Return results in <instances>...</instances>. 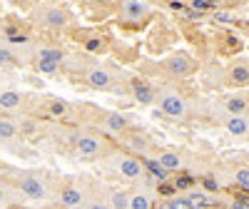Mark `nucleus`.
Listing matches in <instances>:
<instances>
[{"label":"nucleus","mask_w":249,"mask_h":209,"mask_svg":"<svg viewBox=\"0 0 249 209\" xmlns=\"http://www.w3.org/2000/svg\"><path fill=\"white\" fill-rule=\"evenodd\" d=\"M160 110H162V115H167L170 120H184L187 117V100L179 95V92H172V90H167V92H162L160 95Z\"/></svg>","instance_id":"obj_1"},{"label":"nucleus","mask_w":249,"mask_h":209,"mask_svg":"<svg viewBox=\"0 0 249 209\" xmlns=\"http://www.w3.org/2000/svg\"><path fill=\"white\" fill-rule=\"evenodd\" d=\"M15 184H18V190L23 192L25 197H30V199H37V202H40V199L48 197V187H45L43 179H40V174L23 172V174H18Z\"/></svg>","instance_id":"obj_2"},{"label":"nucleus","mask_w":249,"mask_h":209,"mask_svg":"<svg viewBox=\"0 0 249 209\" xmlns=\"http://www.w3.org/2000/svg\"><path fill=\"white\" fill-rule=\"evenodd\" d=\"M115 170L127 179H142L144 177V162L140 157H135L132 152H120L115 157Z\"/></svg>","instance_id":"obj_3"},{"label":"nucleus","mask_w":249,"mask_h":209,"mask_svg":"<svg viewBox=\"0 0 249 209\" xmlns=\"http://www.w3.org/2000/svg\"><path fill=\"white\" fill-rule=\"evenodd\" d=\"M85 82L92 87V90H100V92H107V90H115V75L107 70V68H102V65H95L85 72Z\"/></svg>","instance_id":"obj_4"},{"label":"nucleus","mask_w":249,"mask_h":209,"mask_svg":"<svg viewBox=\"0 0 249 209\" xmlns=\"http://www.w3.org/2000/svg\"><path fill=\"white\" fill-rule=\"evenodd\" d=\"M72 147L80 157H95L105 150V139L97 137V135H90V132H80L77 139L72 142Z\"/></svg>","instance_id":"obj_5"},{"label":"nucleus","mask_w":249,"mask_h":209,"mask_svg":"<svg viewBox=\"0 0 249 209\" xmlns=\"http://www.w3.org/2000/svg\"><path fill=\"white\" fill-rule=\"evenodd\" d=\"M162 65H164V70H167L172 77H187V75L192 72V68H195L192 60L187 57V55H170L167 60L162 62Z\"/></svg>","instance_id":"obj_6"},{"label":"nucleus","mask_w":249,"mask_h":209,"mask_svg":"<svg viewBox=\"0 0 249 209\" xmlns=\"http://www.w3.org/2000/svg\"><path fill=\"white\" fill-rule=\"evenodd\" d=\"M40 20H43L48 28H65L70 23V15H68V10H62L57 5H48V8L40 10Z\"/></svg>","instance_id":"obj_7"},{"label":"nucleus","mask_w":249,"mask_h":209,"mask_svg":"<svg viewBox=\"0 0 249 209\" xmlns=\"http://www.w3.org/2000/svg\"><path fill=\"white\" fill-rule=\"evenodd\" d=\"M60 207L62 209H75V207H85V190L77 184H68L60 192Z\"/></svg>","instance_id":"obj_8"},{"label":"nucleus","mask_w":249,"mask_h":209,"mask_svg":"<svg viewBox=\"0 0 249 209\" xmlns=\"http://www.w3.org/2000/svg\"><path fill=\"white\" fill-rule=\"evenodd\" d=\"M120 15L130 23H140L142 17L150 15V5L147 3H137V0H127V3L120 5Z\"/></svg>","instance_id":"obj_9"},{"label":"nucleus","mask_w":249,"mask_h":209,"mask_svg":"<svg viewBox=\"0 0 249 209\" xmlns=\"http://www.w3.org/2000/svg\"><path fill=\"white\" fill-rule=\"evenodd\" d=\"M157 164H160L167 174H172V172H179L182 157H179L177 152H172V150H162V152L157 155Z\"/></svg>","instance_id":"obj_10"},{"label":"nucleus","mask_w":249,"mask_h":209,"mask_svg":"<svg viewBox=\"0 0 249 209\" xmlns=\"http://www.w3.org/2000/svg\"><path fill=\"white\" fill-rule=\"evenodd\" d=\"M102 124H105V130L115 132V135H122V132H127V120H124L120 112H105L102 115Z\"/></svg>","instance_id":"obj_11"},{"label":"nucleus","mask_w":249,"mask_h":209,"mask_svg":"<svg viewBox=\"0 0 249 209\" xmlns=\"http://www.w3.org/2000/svg\"><path fill=\"white\" fill-rule=\"evenodd\" d=\"M224 127H227V132L234 135V137H244L249 132V120L244 115H230L227 122H224Z\"/></svg>","instance_id":"obj_12"},{"label":"nucleus","mask_w":249,"mask_h":209,"mask_svg":"<svg viewBox=\"0 0 249 209\" xmlns=\"http://www.w3.org/2000/svg\"><path fill=\"white\" fill-rule=\"evenodd\" d=\"M20 104H23V95L18 90H3L0 92V110L3 112H15V110H20Z\"/></svg>","instance_id":"obj_13"},{"label":"nucleus","mask_w":249,"mask_h":209,"mask_svg":"<svg viewBox=\"0 0 249 209\" xmlns=\"http://www.w3.org/2000/svg\"><path fill=\"white\" fill-rule=\"evenodd\" d=\"M130 87H132L135 100L142 102V104H152V102L157 100V92L147 85V82H130Z\"/></svg>","instance_id":"obj_14"},{"label":"nucleus","mask_w":249,"mask_h":209,"mask_svg":"<svg viewBox=\"0 0 249 209\" xmlns=\"http://www.w3.org/2000/svg\"><path fill=\"white\" fill-rule=\"evenodd\" d=\"M230 82L237 87H247L249 85V65L247 62H237L230 68Z\"/></svg>","instance_id":"obj_15"},{"label":"nucleus","mask_w":249,"mask_h":209,"mask_svg":"<svg viewBox=\"0 0 249 209\" xmlns=\"http://www.w3.org/2000/svg\"><path fill=\"white\" fill-rule=\"evenodd\" d=\"M247 107H249V100L242 97V95H232V97L224 100V110L230 112V115H244Z\"/></svg>","instance_id":"obj_16"},{"label":"nucleus","mask_w":249,"mask_h":209,"mask_svg":"<svg viewBox=\"0 0 249 209\" xmlns=\"http://www.w3.org/2000/svg\"><path fill=\"white\" fill-rule=\"evenodd\" d=\"M130 209H152V197L147 190L130 192Z\"/></svg>","instance_id":"obj_17"},{"label":"nucleus","mask_w":249,"mask_h":209,"mask_svg":"<svg viewBox=\"0 0 249 209\" xmlns=\"http://www.w3.org/2000/svg\"><path fill=\"white\" fill-rule=\"evenodd\" d=\"M35 60H40V62H53V65H62L65 55H62V50H55V48H40V50L35 52Z\"/></svg>","instance_id":"obj_18"},{"label":"nucleus","mask_w":249,"mask_h":209,"mask_svg":"<svg viewBox=\"0 0 249 209\" xmlns=\"http://www.w3.org/2000/svg\"><path fill=\"white\" fill-rule=\"evenodd\" d=\"M127 142H130V150H132V155H135V157L147 159V150H150L147 139L140 137V135H130V137H127Z\"/></svg>","instance_id":"obj_19"},{"label":"nucleus","mask_w":249,"mask_h":209,"mask_svg":"<svg viewBox=\"0 0 249 209\" xmlns=\"http://www.w3.org/2000/svg\"><path fill=\"white\" fill-rule=\"evenodd\" d=\"M13 137H18V124H15V120L0 117V142L13 139Z\"/></svg>","instance_id":"obj_20"},{"label":"nucleus","mask_w":249,"mask_h":209,"mask_svg":"<svg viewBox=\"0 0 249 209\" xmlns=\"http://www.w3.org/2000/svg\"><path fill=\"white\" fill-rule=\"evenodd\" d=\"M160 209H192V204H190V199H187V194H175L170 199H164L160 204Z\"/></svg>","instance_id":"obj_21"},{"label":"nucleus","mask_w":249,"mask_h":209,"mask_svg":"<svg viewBox=\"0 0 249 209\" xmlns=\"http://www.w3.org/2000/svg\"><path fill=\"white\" fill-rule=\"evenodd\" d=\"M187 199H190L192 209H204V207H210V197H207L204 192H199V190H190V192H187Z\"/></svg>","instance_id":"obj_22"},{"label":"nucleus","mask_w":249,"mask_h":209,"mask_svg":"<svg viewBox=\"0 0 249 209\" xmlns=\"http://www.w3.org/2000/svg\"><path fill=\"white\" fill-rule=\"evenodd\" d=\"M107 204L112 209H130V192H112Z\"/></svg>","instance_id":"obj_23"},{"label":"nucleus","mask_w":249,"mask_h":209,"mask_svg":"<svg viewBox=\"0 0 249 209\" xmlns=\"http://www.w3.org/2000/svg\"><path fill=\"white\" fill-rule=\"evenodd\" d=\"M48 110H50V115L53 117H68V112H70V104L65 102V100H50L48 102Z\"/></svg>","instance_id":"obj_24"},{"label":"nucleus","mask_w":249,"mask_h":209,"mask_svg":"<svg viewBox=\"0 0 249 209\" xmlns=\"http://www.w3.org/2000/svg\"><path fill=\"white\" fill-rule=\"evenodd\" d=\"M142 162H144V170H150V172L155 174V179H167V177H170V174L157 164V159H150V157H147V159H142Z\"/></svg>","instance_id":"obj_25"},{"label":"nucleus","mask_w":249,"mask_h":209,"mask_svg":"<svg viewBox=\"0 0 249 209\" xmlns=\"http://www.w3.org/2000/svg\"><path fill=\"white\" fill-rule=\"evenodd\" d=\"M234 182L242 187V190H249V167H242V170L234 172Z\"/></svg>","instance_id":"obj_26"},{"label":"nucleus","mask_w":249,"mask_h":209,"mask_svg":"<svg viewBox=\"0 0 249 209\" xmlns=\"http://www.w3.org/2000/svg\"><path fill=\"white\" fill-rule=\"evenodd\" d=\"M8 65H15V55L8 48H0V68H8Z\"/></svg>","instance_id":"obj_27"},{"label":"nucleus","mask_w":249,"mask_h":209,"mask_svg":"<svg viewBox=\"0 0 249 209\" xmlns=\"http://www.w3.org/2000/svg\"><path fill=\"white\" fill-rule=\"evenodd\" d=\"M35 68H37V72L53 75V72H57V68H60V65H53V62H40V60H35Z\"/></svg>","instance_id":"obj_28"},{"label":"nucleus","mask_w":249,"mask_h":209,"mask_svg":"<svg viewBox=\"0 0 249 209\" xmlns=\"http://www.w3.org/2000/svg\"><path fill=\"white\" fill-rule=\"evenodd\" d=\"M202 187H204L207 192H219V182H217L214 177H204V179H202Z\"/></svg>","instance_id":"obj_29"},{"label":"nucleus","mask_w":249,"mask_h":209,"mask_svg":"<svg viewBox=\"0 0 249 209\" xmlns=\"http://www.w3.org/2000/svg\"><path fill=\"white\" fill-rule=\"evenodd\" d=\"M88 209H112V207L102 199H92V202H88Z\"/></svg>","instance_id":"obj_30"},{"label":"nucleus","mask_w":249,"mask_h":209,"mask_svg":"<svg viewBox=\"0 0 249 209\" xmlns=\"http://www.w3.org/2000/svg\"><path fill=\"white\" fill-rule=\"evenodd\" d=\"M8 202H10V192H8L5 184H0V207H5Z\"/></svg>","instance_id":"obj_31"},{"label":"nucleus","mask_w":249,"mask_h":209,"mask_svg":"<svg viewBox=\"0 0 249 209\" xmlns=\"http://www.w3.org/2000/svg\"><path fill=\"white\" fill-rule=\"evenodd\" d=\"M192 8L195 10H210L212 3H210V0H192Z\"/></svg>","instance_id":"obj_32"},{"label":"nucleus","mask_w":249,"mask_h":209,"mask_svg":"<svg viewBox=\"0 0 249 209\" xmlns=\"http://www.w3.org/2000/svg\"><path fill=\"white\" fill-rule=\"evenodd\" d=\"M175 184H177V190H190V187H192V179H190V177H182V179H177Z\"/></svg>","instance_id":"obj_33"},{"label":"nucleus","mask_w":249,"mask_h":209,"mask_svg":"<svg viewBox=\"0 0 249 209\" xmlns=\"http://www.w3.org/2000/svg\"><path fill=\"white\" fill-rule=\"evenodd\" d=\"M100 45H102V40H100V37H90V40H88V45H85V48H88V50H97Z\"/></svg>","instance_id":"obj_34"},{"label":"nucleus","mask_w":249,"mask_h":209,"mask_svg":"<svg viewBox=\"0 0 249 209\" xmlns=\"http://www.w3.org/2000/svg\"><path fill=\"white\" fill-rule=\"evenodd\" d=\"M232 209H249V202L247 199H234L232 202Z\"/></svg>","instance_id":"obj_35"},{"label":"nucleus","mask_w":249,"mask_h":209,"mask_svg":"<svg viewBox=\"0 0 249 209\" xmlns=\"http://www.w3.org/2000/svg\"><path fill=\"white\" fill-rule=\"evenodd\" d=\"M214 20H217V23H219V20H232V15H230V13H217Z\"/></svg>","instance_id":"obj_36"},{"label":"nucleus","mask_w":249,"mask_h":209,"mask_svg":"<svg viewBox=\"0 0 249 209\" xmlns=\"http://www.w3.org/2000/svg\"><path fill=\"white\" fill-rule=\"evenodd\" d=\"M53 209H62V207H53Z\"/></svg>","instance_id":"obj_37"},{"label":"nucleus","mask_w":249,"mask_h":209,"mask_svg":"<svg viewBox=\"0 0 249 209\" xmlns=\"http://www.w3.org/2000/svg\"><path fill=\"white\" fill-rule=\"evenodd\" d=\"M247 100H249V97H247Z\"/></svg>","instance_id":"obj_38"}]
</instances>
